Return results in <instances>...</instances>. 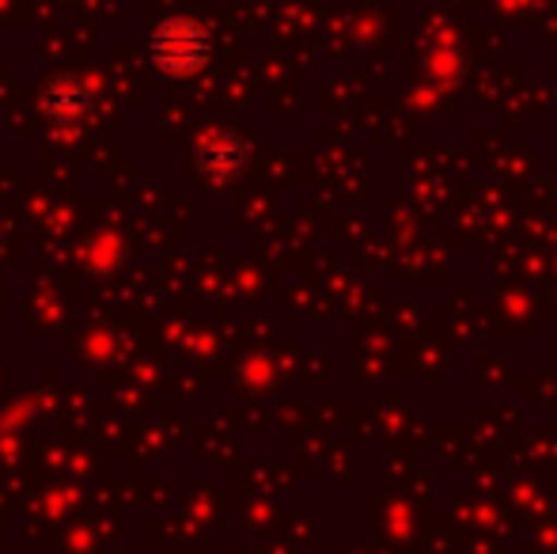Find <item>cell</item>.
<instances>
[{
    "label": "cell",
    "mask_w": 557,
    "mask_h": 554,
    "mask_svg": "<svg viewBox=\"0 0 557 554\" xmlns=\"http://www.w3.org/2000/svg\"><path fill=\"white\" fill-rule=\"evenodd\" d=\"M152 53L168 73H194V69L206 65L209 58V38L201 27L186 20H175V23H163L160 35L152 38Z\"/></svg>",
    "instance_id": "cell-1"
},
{
    "label": "cell",
    "mask_w": 557,
    "mask_h": 554,
    "mask_svg": "<svg viewBox=\"0 0 557 554\" xmlns=\"http://www.w3.org/2000/svg\"><path fill=\"white\" fill-rule=\"evenodd\" d=\"M198 160H201V168H206L209 178L227 183V178L239 175L243 163H247V148H243L232 134H216V130H209L198 145Z\"/></svg>",
    "instance_id": "cell-2"
},
{
    "label": "cell",
    "mask_w": 557,
    "mask_h": 554,
    "mask_svg": "<svg viewBox=\"0 0 557 554\" xmlns=\"http://www.w3.org/2000/svg\"><path fill=\"white\" fill-rule=\"evenodd\" d=\"M42 103L53 122H81L84 114H88V91L76 81H53L50 88H46Z\"/></svg>",
    "instance_id": "cell-3"
}]
</instances>
